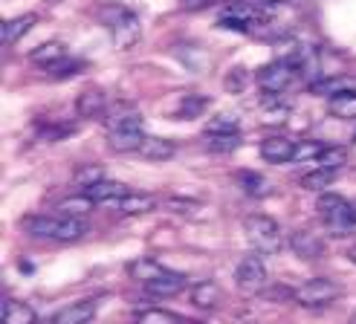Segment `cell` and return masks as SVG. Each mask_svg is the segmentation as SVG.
Returning a JSON list of instances; mask_svg holds the SVG:
<instances>
[{
    "instance_id": "6da1fadb",
    "label": "cell",
    "mask_w": 356,
    "mask_h": 324,
    "mask_svg": "<svg viewBox=\"0 0 356 324\" xmlns=\"http://www.w3.org/2000/svg\"><path fill=\"white\" fill-rule=\"evenodd\" d=\"M102 21L111 29V41L119 52H128L139 44L142 24H139V17L134 12L122 9V6H111V9H102Z\"/></svg>"
},
{
    "instance_id": "7a4b0ae2",
    "label": "cell",
    "mask_w": 356,
    "mask_h": 324,
    "mask_svg": "<svg viewBox=\"0 0 356 324\" xmlns=\"http://www.w3.org/2000/svg\"><path fill=\"white\" fill-rule=\"evenodd\" d=\"M243 229H246V238L255 246L258 255H278L284 249V232L273 218H266V214H249L243 220Z\"/></svg>"
},
{
    "instance_id": "3957f363",
    "label": "cell",
    "mask_w": 356,
    "mask_h": 324,
    "mask_svg": "<svg viewBox=\"0 0 356 324\" xmlns=\"http://www.w3.org/2000/svg\"><path fill=\"white\" fill-rule=\"evenodd\" d=\"M318 218L322 223L336 232V235H345L356 226V206L350 200H345L342 194H333V191H325L318 197Z\"/></svg>"
},
{
    "instance_id": "277c9868",
    "label": "cell",
    "mask_w": 356,
    "mask_h": 324,
    "mask_svg": "<svg viewBox=\"0 0 356 324\" xmlns=\"http://www.w3.org/2000/svg\"><path fill=\"white\" fill-rule=\"evenodd\" d=\"M339 295H342V286L330 278H310L293 290V301L301 304V307H327Z\"/></svg>"
},
{
    "instance_id": "5b68a950",
    "label": "cell",
    "mask_w": 356,
    "mask_h": 324,
    "mask_svg": "<svg viewBox=\"0 0 356 324\" xmlns=\"http://www.w3.org/2000/svg\"><path fill=\"white\" fill-rule=\"evenodd\" d=\"M296 76H298V67L290 58H278L273 64H264L255 73V81L264 93H284V90L293 84Z\"/></svg>"
},
{
    "instance_id": "8992f818",
    "label": "cell",
    "mask_w": 356,
    "mask_h": 324,
    "mask_svg": "<svg viewBox=\"0 0 356 324\" xmlns=\"http://www.w3.org/2000/svg\"><path fill=\"white\" fill-rule=\"evenodd\" d=\"M266 281H270V278H266V266H264V261L258 255H246L235 266V284H238V290L246 293V295L264 293Z\"/></svg>"
},
{
    "instance_id": "52a82bcc",
    "label": "cell",
    "mask_w": 356,
    "mask_h": 324,
    "mask_svg": "<svg viewBox=\"0 0 356 324\" xmlns=\"http://www.w3.org/2000/svg\"><path fill=\"white\" fill-rule=\"evenodd\" d=\"M171 56L180 61L188 73H194V76H206L211 70L209 49H203L200 44H194V41H177V44H171Z\"/></svg>"
},
{
    "instance_id": "ba28073f",
    "label": "cell",
    "mask_w": 356,
    "mask_h": 324,
    "mask_svg": "<svg viewBox=\"0 0 356 324\" xmlns=\"http://www.w3.org/2000/svg\"><path fill=\"white\" fill-rule=\"evenodd\" d=\"M290 249L296 252V258H301V261H322L327 255L325 241L318 235H313V232H307V229L290 232Z\"/></svg>"
},
{
    "instance_id": "9c48e42d",
    "label": "cell",
    "mask_w": 356,
    "mask_h": 324,
    "mask_svg": "<svg viewBox=\"0 0 356 324\" xmlns=\"http://www.w3.org/2000/svg\"><path fill=\"white\" fill-rule=\"evenodd\" d=\"M296 145L298 142L287 139V136H270L261 142V156L266 162H273V165H281V162H293L296 159Z\"/></svg>"
},
{
    "instance_id": "30bf717a",
    "label": "cell",
    "mask_w": 356,
    "mask_h": 324,
    "mask_svg": "<svg viewBox=\"0 0 356 324\" xmlns=\"http://www.w3.org/2000/svg\"><path fill=\"white\" fill-rule=\"evenodd\" d=\"M108 142L116 154H139L142 142H145V133H142V124H131V128H116L108 131Z\"/></svg>"
},
{
    "instance_id": "8fae6325",
    "label": "cell",
    "mask_w": 356,
    "mask_h": 324,
    "mask_svg": "<svg viewBox=\"0 0 356 324\" xmlns=\"http://www.w3.org/2000/svg\"><path fill=\"white\" fill-rule=\"evenodd\" d=\"M96 316V304L93 301H76L61 307L56 316L49 318V324H90Z\"/></svg>"
},
{
    "instance_id": "7c38bea8",
    "label": "cell",
    "mask_w": 356,
    "mask_h": 324,
    "mask_svg": "<svg viewBox=\"0 0 356 324\" xmlns=\"http://www.w3.org/2000/svg\"><path fill=\"white\" fill-rule=\"evenodd\" d=\"M108 96H104V90L99 87H90V90H84V93L79 96L76 102V111L81 119H96V116H104L108 113Z\"/></svg>"
},
{
    "instance_id": "4fadbf2b",
    "label": "cell",
    "mask_w": 356,
    "mask_h": 324,
    "mask_svg": "<svg viewBox=\"0 0 356 324\" xmlns=\"http://www.w3.org/2000/svg\"><path fill=\"white\" fill-rule=\"evenodd\" d=\"M38 24V15H17V17H9V21H3V26H0V41H3V47H12L24 38V35Z\"/></svg>"
},
{
    "instance_id": "5bb4252c",
    "label": "cell",
    "mask_w": 356,
    "mask_h": 324,
    "mask_svg": "<svg viewBox=\"0 0 356 324\" xmlns=\"http://www.w3.org/2000/svg\"><path fill=\"white\" fill-rule=\"evenodd\" d=\"M313 93L327 96V99L356 96V76H330V79H322V81H313Z\"/></svg>"
},
{
    "instance_id": "9a60e30c",
    "label": "cell",
    "mask_w": 356,
    "mask_h": 324,
    "mask_svg": "<svg viewBox=\"0 0 356 324\" xmlns=\"http://www.w3.org/2000/svg\"><path fill=\"white\" fill-rule=\"evenodd\" d=\"M81 194H87L93 203H122L124 197L131 194V188L124 186V183H119V179H102L99 186L87 188V191H81Z\"/></svg>"
},
{
    "instance_id": "2e32d148",
    "label": "cell",
    "mask_w": 356,
    "mask_h": 324,
    "mask_svg": "<svg viewBox=\"0 0 356 324\" xmlns=\"http://www.w3.org/2000/svg\"><path fill=\"white\" fill-rule=\"evenodd\" d=\"M104 124L108 131H116V128H131V124H142V116L136 113V107L128 104V102H113L104 113Z\"/></svg>"
},
{
    "instance_id": "e0dca14e",
    "label": "cell",
    "mask_w": 356,
    "mask_h": 324,
    "mask_svg": "<svg viewBox=\"0 0 356 324\" xmlns=\"http://www.w3.org/2000/svg\"><path fill=\"white\" fill-rule=\"evenodd\" d=\"M0 324H38V313L26 301L6 298L3 307H0Z\"/></svg>"
},
{
    "instance_id": "ac0fdd59",
    "label": "cell",
    "mask_w": 356,
    "mask_h": 324,
    "mask_svg": "<svg viewBox=\"0 0 356 324\" xmlns=\"http://www.w3.org/2000/svg\"><path fill=\"white\" fill-rule=\"evenodd\" d=\"M186 284H188V278H186L183 273H171V269H168L163 278L145 284V290H148L151 295H159V298H171V295H180V293L186 290Z\"/></svg>"
},
{
    "instance_id": "d6986e66",
    "label": "cell",
    "mask_w": 356,
    "mask_h": 324,
    "mask_svg": "<svg viewBox=\"0 0 356 324\" xmlns=\"http://www.w3.org/2000/svg\"><path fill=\"white\" fill-rule=\"evenodd\" d=\"M165 273H168V269L159 261H154V258H136V261L128 264V275L134 281H139V284H151L156 278H163Z\"/></svg>"
},
{
    "instance_id": "ffe728a7",
    "label": "cell",
    "mask_w": 356,
    "mask_h": 324,
    "mask_svg": "<svg viewBox=\"0 0 356 324\" xmlns=\"http://www.w3.org/2000/svg\"><path fill=\"white\" fill-rule=\"evenodd\" d=\"M56 229H52V241L58 243H70V241H81L87 235V223L79 220V218H61V214H56Z\"/></svg>"
},
{
    "instance_id": "44dd1931",
    "label": "cell",
    "mask_w": 356,
    "mask_h": 324,
    "mask_svg": "<svg viewBox=\"0 0 356 324\" xmlns=\"http://www.w3.org/2000/svg\"><path fill=\"white\" fill-rule=\"evenodd\" d=\"M220 298H223V293H220V286L215 281H200L191 290V304L200 307V310H215L220 304Z\"/></svg>"
},
{
    "instance_id": "7402d4cb",
    "label": "cell",
    "mask_w": 356,
    "mask_h": 324,
    "mask_svg": "<svg viewBox=\"0 0 356 324\" xmlns=\"http://www.w3.org/2000/svg\"><path fill=\"white\" fill-rule=\"evenodd\" d=\"M177 151V145L171 139H163V136H145V142H142L139 154L145 159H154V162H163V159H171Z\"/></svg>"
},
{
    "instance_id": "603a6c76",
    "label": "cell",
    "mask_w": 356,
    "mask_h": 324,
    "mask_svg": "<svg viewBox=\"0 0 356 324\" xmlns=\"http://www.w3.org/2000/svg\"><path fill=\"white\" fill-rule=\"evenodd\" d=\"M116 209H119L122 214H131V218H136V214H148V211H154V209H156V200H154L151 194L131 191L122 203H116Z\"/></svg>"
},
{
    "instance_id": "cb8c5ba5",
    "label": "cell",
    "mask_w": 356,
    "mask_h": 324,
    "mask_svg": "<svg viewBox=\"0 0 356 324\" xmlns=\"http://www.w3.org/2000/svg\"><path fill=\"white\" fill-rule=\"evenodd\" d=\"M61 58H67V47L61 41H47V44H41L38 49L32 52V61L38 64V67H44V70L56 67Z\"/></svg>"
},
{
    "instance_id": "d4e9b609",
    "label": "cell",
    "mask_w": 356,
    "mask_h": 324,
    "mask_svg": "<svg viewBox=\"0 0 356 324\" xmlns=\"http://www.w3.org/2000/svg\"><path fill=\"white\" fill-rule=\"evenodd\" d=\"M235 183H238L241 191L249 194V197H266V194L273 191V186L266 183L261 174H255V171H238V174H235Z\"/></svg>"
},
{
    "instance_id": "484cf974",
    "label": "cell",
    "mask_w": 356,
    "mask_h": 324,
    "mask_svg": "<svg viewBox=\"0 0 356 324\" xmlns=\"http://www.w3.org/2000/svg\"><path fill=\"white\" fill-rule=\"evenodd\" d=\"M290 102H284L281 99V93H264V99H261V111H264V122H273V124H278V122H284V116L290 113Z\"/></svg>"
},
{
    "instance_id": "4316f807",
    "label": "cell",
    "mask_w": 356,
    "mask_h": 324,
    "mask_svg": "<svg viewBox=\"0 0 356 324\" xmlns=\"http://www.w3.org/2000/svg\"><path fill=\"white\" fill-rule=\"evenodd\" d=\"M102 179H108V177H104V168L99 165V162H84V165H79L73 171V186H81V191L99 186Z\"/></svg>"
},
{
    "instance_id": "83f0119b",
    "label": "cell",
    "mask_w": 356,
    "mask_h": 324,
    "mask_svg": "<svg viewBox=\"0 0 356 324\" xmlns=\"http://www.w3.org/2000/svg\"><path fill=\"white\" fill-rule=\"evenodd\" d=\"M93 206L96 203L87 194H76V197H67V200H61L58 203V211H61V218H79L81 220Z\"/></svg>"
},
{
    "instance_id": "f1b7e54d",
    "label": "cell",
    "mask_w": 356,
    "mask_h": 324,
    "mask_svg": "<svg viewBox=\"0 0 356 324\" xmlns=\"http://www.w3.org/2000/svg\"><path fill=\"white\" fill-rule=\"evenodd\" d=\"M345 162H348V151L333 145V148H325V154L313 162V168H322V171H333V174H339Z\"/></svg>"
},
{
    "instance_id": "f546056e",
    "label": "cell",
    "mask_w": 356,
    "mask_h": 324,
    "mask_svg": "<svg viewBox=\"0 0 356 324\" xmlns=\"http://www.w3.org/2000/svg\"><path fill=\"white\" fill-rule=\"evenodd\" d=\"M136 324H183V318L168 313V310L148 307V310H139L136 313Z\"/></svg>"
},
{
    "instance_id": "4dcf8cb0",
    "label": "cell",
    "mask_w": 356,
    "mask_h": 324,
    "mask_svg": "<svg viewBox=\"0 0 356 324\" xmlns=\"http://www.w3.org/2000/svg\"><path fill=\"white\" fill-rule=\"evenodd\" d=\"M327 113L336 119H356V96H336L327 102Z\"/></svg>"
},
{
    "instance_id": "1f68e13d",
    "label": "cell",
    "mask_w": 356,
    "mask_h": 324,
    "mask_svg": "<svg viewBox=\"0 0 356 324\" xmlns=\"http://www.w3.org/2000/svg\"><path fill=\"white\" fill-rule=\"evenodd\" d=\"M226 133H238V119H235V116L220 113V116H215V119H209L206 136H226Z\"/></svg>"
},
{
    "instance_id": "d6a6232c",
    "label": "cell",
    "mask_w": 356,
    "mask_h": 324,
    "mask_svg": "<svg viewBox=\"0 0 356 324\" xmlns=\"http://www.w3.org/2000/svg\"><path fill=\"white\" fill-rule=\"evenodd\" d=\"M333 171H322V168H313L310 174L301 177V188H307V191H325L330 183H333Z\"/></svg>"
},
{
    "instance_id": "836d02e7",
    "label": "cell",
    "mask_w": 356,
    "mask_h": 324,
    "mask_svg": "<svg viewBox=\"0 0 356 324\" xmlns=\"http://www.w3.org/2000/svg\"><path fill=\"white\" fill-rule=\"evenodd\" d=\"M206 107H209V96H183L177 116L180 119H197Z\"/></svg>"
},
{
    "instance_id": "e575fe53",
    "label": "cell",
    "mask_w": 356,
    "mask_h": 324,
    "mask_svg": "<svg viewBox=\"0 0 356 324\" xmlns=\"http://www.w3.org/2000/svg\"><path fill=\"white\" fill-rule=\"evenodd\" d=\"M84 70V61H79V58H61L56 67H49L47 73H49V79H70V76H76V73H81Z\"/></svg>"
},
{
    "instance_id": "d590c367",
    "label": "cell",
    "mask_w": 356,
    "mask_h": 324,
    "mask_svg": "<svg viewBox=\"0 0 356 324\" xmlns=\"http://www.w3.org/2000/svg\"><path fill=\"white\" fill-rule=\"evenodd\" d=\"M246 84H249V70L246 67H232L223 79V87L229 90V93H243Z\"/></svg>"
},
{
    "instance_id": "8d00e7d4",
    "label": "cell",
    "mask_w": 356,
    "mask_h": 324,
    "mask_svg": "<svg viewBox=\"0 0 356 324\" xmlns=\"http://www.w3.org/2000/svg\"><path fill=\"white\" fill-rule=\"evenodd\" d=\"M325 148L327 145H322V142H298V145H296V159L293 162H316L318 156H322L325 154Z\"/></svg>"
},
{
    "instance_id": "74e56055",
    "label": "cell",
    "mask_w": 356,
    "mask_h": 324,
    "mask_svg": "<svg viewBox=\"0 0 356 324\" xmlns=\"http://www.w3.org/2000/svg\"><path fill=\"white\" fill-rule=\"evenodd\" d=\"M241 145V133H226V136H209V151L215 154H232Z\"/></svg>"
},
{
    "instance_id": "f35d334b",
    "label": "cell",
    "mask_w": 356,
    "mask_h": 324,
    "mask_svg": "<svg viewBox=\"0 0 356 324\" xmlns=\"http://www.w3.org/2000/svg\"><path fill=\"white\" fill-rule=\"evenodd\" d=\"M165 209L168 211H177V214H191V211H197V203H194V200H183V197H171V200H165Z\"/></svg>"
},
{
    "instance_id": "ab89813d",
    "label": "cell",
    "mask_w": 356,
    "mask_h": 324,
    "mask_svg": "<svg viewBox=\"0 0 356 324\" xmlns=\"http://www.w3.org/2000/svg\"><path fill=\"white\" fill-rule=\"evenodd\" d=\"M180 3H183V9H203V6H209L211 3V0H180Z\"/></svg>"
},
{
    "instance_id": "60d3db41",
    "label": "cell",
    "mask_w": 356,
    "mask_h": 324,
    "mask_svg": "<svg viewBox=\"0 0 356 324\" xmlns=\"http://www.w3.org/2000/svg\"><path fill=\"white\" fill-rule=\"evenodd\" d=\"M258 3H264V6H281V3H287V0H258Z\"/></svg>"
},
{
    "instance_id": "b9f144b4",
    "label": "cell",
    "mask_w": 356,
    "mask_h": 324,
    "mask_svg": "<svg viewBox=\"0 0 356 324\" xmlns=\"http://www.w3.org/2000/svg\"><path fill=\"white\" fill-rule=\"evenodd\" d=\"M348 261L356 266V246H350V249H348Z\"/></svg>"
},
{
    "instance_id": "7bdbcfd3",
    "label": "cell",
    "mask_w": 356,
    "mask_h": 324,
    "mask_svg": "<svg viewBox=\"0 0 356 324\" xmlns=\"http://www.w3.org/2000/svg\"><path fill=\"white\" fill-rule=\"evenodd\" d=\"M47 3H52V6H56V3H64V0H47Z\"/></svg>"
},
{
    "instance_id": "ee69618b",
    "label": "cell",
    "mask_w": 356,
    "mask_h": 324,
    "mask_svg": "<svg viewBox=\"0 0 356 324\" xmlns=\"http://www.w3.org/2000/svg\"><path fill=\"white\" fill-rule=\"evenodd\" d=\"M348 324H356V313H353V316H350V321H348Z\"/></svg>"
}]
</instances>
